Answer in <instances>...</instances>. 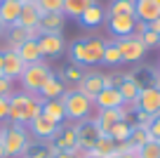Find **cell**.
<instances>
[{
	"label": "cell",
	"instance_id": "6da1fadb",
	"mask_svg": "<svg viewBox=\"0 0 160 158\" xmlns=\"http://www.w3.org/2000/svg\"><path fill=\"white\" fill-rule=\"evenodd\" d=\"M42 111V99L38 94H26V92H14L10 97V116L7 120L14 125H26L33 118H38Z\"/></svg>",
	"mask_w": 160,
	"mask_h": 158
},
{
	"label": "cell",
	"instance_id": "7a4b0ae2",
	"mask_svg": "<svg viewBox=\"0 0 160 158\" xmlns=\"http://www.w3.org/2000/svg\"><path fill=\"white\" fill-rule=\"evenodd\" d=\"M0 139H2V144H5V153L7 158H24L28 156L31 146H33V142H31V132L26 125H5V128L0 130Z\"/></svg>",
	"mask_w": 160,
	"mask_h": 158
},
{
	"label": "cell",
	"instance_id": "3957f363",
	"mask_svg": "<svg viewBox=\"0 0 160 158\" xmlns=\"http://www.w3.org/2000/svg\"><path fill=\"white\" fill-rule=\"evenodd\" d=\"M104 40L101 38H85V40H75L73 45L68 47V55H71V61L75 66H97L101 64V57H104Z\"/></svg>",
	"mask_w": 160,
	"mask_h": 158
},
{
	"label": "cell",
	"instance_id": "277c9868",
	"mask_svg": "<svg viewBox=\"0 0 160 158\" xmlns=\"http://www.w3.org/2000/svg\"><path fill=\"white\" fill-rule=\"evenodd\" d=\"M59 102H61V106H64L66 120H71V123H82V120H87L92 116V111H94L92 99H87L85 94L75 92V90H66L59 97Z\"/></svg>",
	"mask_w": 160,
	"mask_h": 158
},
{
	"label": "cell",
	"instance_id": "5b68a950",
	"mask_svg": "<svg viewBox=\"0 0 160 158\" xmlns=\"http://www.w3.org/2000/svg\"><path fill=\"white\" fill-rule=\"evenodd\" d=\"M54 76V71L50 69V64L47 61H38V64H28L24 69V73H21V90H24L26 94H38L40 90H42V85L47 83V80Z\"/></svg>",
	"mask_w": 160,
	"mask_h": 158
},
{
	"label": "cell",
	"instance_id": "8992f818",
	"mask_svg": "<svg viewBox=\"0 0 160 158\" xmlns=\"http://www.w3.org/2000/svg\"><path fill=\"white\" fill-rule=\"evenodd\" d=\"M115 45H118L120 55H122V61H127V64H137V61H141L146 57V52H148V50L144 47V43H141L139 38H134V35L115 38Z\"/></svg>",
	"mask_w": 160,
	"mask_h": 158
},
{
	"label": "cell",
	"instance_id": "52a82bcc",
	"mask_svg": "<svg viewBox=\"0 0 160 158\" xmlns=\"http://www.w3.org/2000/svg\"><path fill=\"white\" fill-rule=\"evenodd\" d=\"M71 90H75V92H80V94H85L87 99H92V102H94V97L104 90V78H101V71H94V69L85 71V73H82V78H80Z\"/></svg>",
	"mask_w": 160,
	"mask_h": 158
},
{
	"label": "cell",
	"instance_id": "ba28073f",
	"mask_svg": "<svg viewBox=\"0 0 160 158\" xmlns=\"http://www.w3.org/2000/svg\"><path fill=\"white\" fill-rule=\"evenodd\" d=\"M137 109L148 116H160V85H144L141 87Z\"/></svg>",
	"mask_w": 160,
	"mask_h": 158
},
{
	"label": "cell",
	"instance_id": "9c48e42d",
	"mask_svg": "<svg viewBox=\"0 0 160 158\" xmlns=\"http://www.w3.org/2000/svg\"><path fill=\"white\" fill-rule=\"evenodd\" d=\"M38 47H40L42 59L45 57H59L66 50V40H64L61 33H42L38 38Z\"/></svg>",
	"mask_w": 160,
	"mask_h": 158
},
{
	"label": "cell",
	"instance_id": "30bf717a",
	"mask_svg": "<svg viewBox=\"0 0 160 158\" xmlns=\"http://www.w3.org/2000/svg\"><path fill=\"white\" fill-rule=\"evenodd\" d=\"M40 19H42V12H40L38 3L35 0H21V14H19L17 26H21V29H38Z\"/></svg>",
	"mask_w": 160,
	"mask_h": 158
},
{
	"label": "cell",
	"instance_id": "8fae6325",
	"mask_svg": "<svg viewBox=\"0 0 160 158\" xmlns=\"http://www.w3.org/2000/svg\"><path fill=\"white\" fill-rule=\"evenodd\" d=\"M141 87H144V83H141L134 73H125L122 76V83L118 85L120 94H122V102L130 104V106H137V99H139Z\"/></svg>",
	"mask_w": 160,
	"mask_h": 158
},
{
	"label": "cell",
	"instance_id": "7c38bea8",
	"mask_svg": "<svg viewBox=\"0 0 160 158\" xmlns=\"http://www.w3.org/2000/svg\"><path fill=\"white\" fill-rule=\"evenodd\" d=\"M108 19V31L113 33V38H125V35H132L137 24L134 14H115V17H106Z\"/></svg>",
	"mask_w": 160,
	"mask_h": 158
},
{
	"label": "cell",
	"instance_id": "4fadbf2b",
	"mask_svg": "<svg viewBox=\"0 0 160 158\" xmlns=\"http://www.w3.org/2000/svg\"><path fill=\"white\" fill-rule=\"evenodd\" d=\"M26 64L21 61V57L17 55L14 50H5L2 52V76L10 80H19L21 73H24Z\"/></svg>",
	"mask_w": 160,
	"mask_h": 158
},
{
	"label": "cell",
	"instance_id": "5bb4252c",
	"mask_svg": "<svg viewBox=\"0 0 160 158\" xmlns=\"http://www.w3.org/2000/svg\"><path fill=\"white\" fill-rule=\"evenodd\" d=\"M75 132H78V146L87 149V151H92V146H94L97 137L101 134L99 128L94 125V120H92V118H87V120H82V123H78V125H75Z\"/></svg>",
	"mask_w": 160,
	"mask_h": 158
},
{
	"label": "cell",
	"instance_id": "9a60e30c",
	"mask_svg": "<svg viewBox=\"0 0 160 158\" xmlns=\"http://www.w3.org/2000/svg\"><path fill=\"white\" fill-rule=\"evenodd\" d=\"M94 109L97 111H101V109H120L122 106V94H120V90L118 87H104L99 94L94 97Z\"/></svg>",
	"mask_w": 160,
	"mask_h": 158
},
{
	"label": "cell",
	"instance_id": "2e32d148",
	"mask_svg": "<svg viewBox=\"0 0 160 158\" xmlns=\"http://www.w3.org/2000/svg\"><path fill=\"white\" fill-rule=\"evenodd\" d=\"M52 142H54L61 151H71L73 146H78V132H75V125H64V123L57 125Z\"/></svg>",
	"mask_w": 160,
	"mask_h": 158
},
{
	"label": "cell",
	"instance_id": "e0dca14e",
	"mask_svg": "<svg viewBox=\"0 0 160 158\" xmlns=\"http://www.w3.org/2000/svg\"><path fill=\"white\" fill-rule=\"evenodd\" d=\"M134 17L137 21H144V24L160 19V3L158 0H134Z\"/></svg>",
	"mask_w": 160,
	"mask_h": 158
},
{
	"label": "cell",
	"instance_id": "ac0fdd59",
	"mask_svg": "<svg viewBox=\"0 0 160 158\" xmlns=\"http://www.w3.org/2000/svg\"><path fill=\"white\" fill-rule=\"evenodd\" d=\"M54 130H57V125L50 123V120H47L42 113L28 123V132L33 134L35 139H40V142H52V137H54Z\"/></svg>",
	"mask_w": 160,
	"mask_h": 158
},
{
	"label": "cell",
	"instance_id": "d6986e66",
	"mask_svg": "<svg viewBox=\"0 0 160 158\" xmlns=\"http://www.w3.org/2000/svg\"><path fill=\"white\" fill-rule=\"evenodd\" d=\"M21 14V0H0V21L5 29L17 26Z\"/></svg>",
	"mask_w": 160,
	"mask_h": 158
},
{
	"label": "cell",
	"instance_id": "ffe728a7",
	"mask_svg": "<svg viewBox=\"0 0 160 158\" xmlns=\"http://www.w3.org/2000/svg\"><path fill=\"white\" fill-rule=\"evenodd\" d=\"M92 120H94V125L99 128L101 134H108V130L122 118H120V109H101V111H97V116Z\"/></svg>",
	"mask_w": 160,
	"mask_h": 158
},
{
	"label": "cell",
	"instance_id": "44dd1931",
	"mask_svg": "<svg viewBox=\"0 0 160 158\" xmlns=\"http://www.w3.org/2000/svg\"><path fill=\"white\" fill-rule=\"evenodd\" d=\"M106 19V10L99 5V3H94V5H90L82 14H80V24L85 26V29H97V26H101Z\"/></svg>",
	"mask_w": 160,
	"mask_h": 158
},
{
	"label": "cell",
	"instance_id": "7402d4cb",
	"mask_svg": "<svg viewBox=\"0 0 160 158\" xmlns=\"http://www.w3.org/2000/svg\"><path fill=\"white\" fill-rule=\"evenodd\" d=\"M14 52L21 57V61H24L26 66L42 61V55H40V47H38V40H24V43H21Z\"/></svg>",
	"mask_w": 160,
	"mask_h": 158
},
{
	"label": "cell",
	"instance_id": "603a6c76",
	"mask_svg": "<svg viewBox=\"0 0 160 158\" xmlns=\"http://www.w3.org/2000/svg\"><path fill=\"white\" fill-rule=\"evenodd\" d=\"M40 113L45 116L50 123H54V125H61L66 120L64 106H61L59 99H47V102H42V111H40Z\"/></svg>",
	"mask_w": 160,
	"mask_h": 158
},
{
	"label": "cell",
	"instance_id": "cb8c5ba5",
	"mask_svg": "<svg viewBox=\"0 0 160 158\" xmlns=\"http://www.w3.org/2000/svg\"><path fill=\"white\" fill-rule=\"evenodd\" d=\"M64 24H66L64 12H54V14H42L38 29L42 31V33H61V31H64Z\"/></svg>",
	"mask_w": 160,
	"mask_h": 158
},
{
	"label": "cell",
	"instance_id": "d4e9b609",
	"mask_svg": "<svg viewBox=\"0 0 160 158\" xmlns=\"http://www.w3.org/2000/svg\"><path fill=\"white\" fill-rule=\"evenodd\" d=\"M64 92H66L64 80H61V78H57V76H52V78L47 80L45 85H42V90L38 92V97L42 99V102H47V99H59Z\"/></svg>",
	"mask_w": 160,
	"mask_h": 158
},
{
	"label": "cell",
	"instance_id": "484cf974",
	"mask_svg": "<svg viewBox=\"0 0 160 158\" xmlns=\"http://www.w3.org/2000/svg\"><path fill=\"white\" fill-rule=\"evenodd\" d=\"M94 3L97 0H64L61 12H64V17H68V19H80V14L90 5H94Z\"/></svg>",
	"mask_w": 160,
	"mask_h": 158
},
{
	"label": "cell",
	"instance_id": "4316f807",
	"mask_svg": "<svg viewBox=\"0 0 160 158\" xmlns=\"http://www.w3.org/2000/svg\"><path fill=\"white\" fill-rule=\"evenodd\" d=\"M2 35H7V50H17L24 40H28V31L21 26H10V29H5Z\"/></svg>",
	"mask_w": 160,
	"mask_h": 158
},
{
	"label": "cell",
	"instance_id": "83f0119b",
	"mask_svg": "<svg viewBox=\"0 0 160 158\" xmlns=\"http://www.w3.org/2000/svg\"><path fill=\"white\" fill-rule=\"evenodd\" d=\"M92 153H97V156H101V158L113 156L115 153V142L108 137V134H99L97 142H94V146H92Z\"/></svg>",
	"mask_w": 160,
	"mask_h": 158
},
{
	"label": "cell",
	"instance_id": "f1b7e54d",
	"mask_svg": "<svg viewBox=\"0 0 160 158\" xmlns=\"http://www.w3.org/2000/svg\"><path fill=\"white\" fill-rule=\"evenodd\" d=\"M130 134H132V123H130V120H118V123L108 130V137L113 139L115 144L127 142V139H130Z\"/></svg>",
	"mask_w": 160,
	"mask_h": 158
},
{
	"label": "cell",
	"instance_id": "f546056e",
	"mask_svg": "<svg viewBox=\"0 0 160 158\" xmlns=\"http://www.w3.org/2000/svg\"><path fill=\"white\" fill-rule=\"evenodd\" d=\"M101 64L106 66H118L122 64V55H120L118 45H115V40H111V43L104 45V57H101Z\"/></svg>",
	"mask_w": 160,
	"mask_h": 158
},
{
	"label": "cell",
	"instance_id": "4dcf8cb0",
	"mask_svg": "<svg viewBox=\"0 0 160 158\" xmlns=\"http://www.w3.org/2000/svg\"><path fill=\"white\" fill-rule=\"evenodd\" d=\"M115 14H134V0H113L108 5L106 17H115Z\"/></svg>",
	"mask_w": 160,
	"mask_h": 158
},
{
	"label": "cell",
	"instance_id": "1f68e13d",
	"mask_svg": "<svg viewBox=\"0 0 160 158\" xmlns=\"http://www.w3.org/2000/svg\"><path fill=\"white\" fill-rule=\"evenodd\" d=\"M151 132H148V128H141V125H134L132 123V134H130V142L134 144V146H144L146 142H151Z\"/></svg>",
	"mask_w": 160,
	"mask_h": 158
},
{
	"label": "cell",
	"instance_id": "d6a6232c",
	"mask_svg": "<svg viewBox=\"0 0 160 158\" xmlns=\"http://www.w3.org/2000/svg\"><path fill=\"white\" fill-rule=\"evenodd\" d=\"M42 14H54V12H61L64 7V0H35Z\"/></svg>",
	"mask_w": 160,
	"mask_h": 158
},
{
	"label": "cell",
	"instance_id": "836d02e7",
	"mask_svg": "<svg viewBox=\"0 0 160 158\" xmlns=\"http://www.w3.org/2000/svg\"><path fill=\"white\" fill-rule=\"evenodd\" d=\"M139 158H160V146L155 144V139H151L144 146H139Z\"/></svg>",
	"mask_w": 160,
	"mask_h": 158
},
{
	"label": "cell",
	"instance_id": "e575fe53",
	"mask_svg": "<svg viewBox=\"0 0 160 158\" xmlns=\"http://www.w3.org/2000/svg\"><path fill=\"white\" fill-rule=\"evenodd\" d=\"M82 73H85V71L80 69V66H75V64H71V66H66L64 69V80H68V83H78L80 78H82Z\"/></svg>",
	"mask_w": 160,
	"mask_h": 158
},
{
	"label": "cell",
	"instance_id": "d590c367",
	"mask_svg": "<svg viewBox=\"0 0 160 158\" xmlns=\"http://www.w3.org/2000/svg\"><path fill=\"white\" fill-rule=\"evenodd\" d=\"M139 40L144 43V47H146V50H151V47H158V45H160V35H158V33H153V31H146V33L141 35Z\"/></svg>",
	"mask_w": 160,
	"mask_h": 158
},
{
	"label": "cell",
	"instance_id": "8d00e7d4",
	"mask_svg": "<svg viewBox=\"0 0 160 158\" xmlns=\"http://www.w3.org/2000/svg\"><path fill=\"white\" fill-rule=\"evenodd\" d=\"M14 94V80L0 76V97H12Z\"/></svg>",
	"mask_w": 160,
	"mask_h": 158
},
{
	"label": "cell",
	"instance_id": "74e56055",
	"mask_svg": "<svg viewBox=\"0 0 160 158\" xmlns=\"http://www.w3.org/2000/svg\"><path fill=\"white\" fill-rule=\"evenodd\" d=\"M10 116V97H0V123Z\"/></svg>",
	"mask_w": 160,
	"mask_h": 158
},
{
	"label": "cell",
	"instance_id": "f35d334b",
	"mask_svg": "<svg viewBox=\"0 0 160 158\" xmlns=\"http://www.w3.org/2000/svg\"><path fill=\"white\" fill-rule=\"evenodd\" d=\"M148 132H151L153 139H160V116H153V120L148 125Z\"/></svg>",
	"mask_w": 160,
	"mask_h": 158
},
{
	"label": "cell",
	"instance_id": "ab89813d",
	"mask_svg": "<svg viewBox=\"0 0 160 158\" xmlns=\"http://www.w3.org/2000/svg\"><path fill=\"white\" fill-rule=\"evenodd\" d=\"M28 158H47V153H45V146H31V151H28Z\"/></svg>",
	"mask_w": 160,
	"mask_h": 158
},
{
	"label": "cell",
	"instance_id": "60d3db41",
	"mask_svg": "<svg viewBox=\"0 0 160 158\" xmlns=\"http://www.w3.org/2000/svg\"><path fill=\"white\" fill-rule=\"evenodd\" d=\"M148 31H153V33H158V35H160V19L151 21V24H148Z\"/></svg>",
	"mask_w": 160,
	"mask_h": 158
},
{
	"label": "cell",
	"instance_id": "b9f144b4",
	"mask_svg": "<svg viewBox=\"0 0 160 158\" xmlns=\"http://www.w3.org/2000/svg\"><path fill=\"white\" fill-rule=\"evenodd\" d=\"M57 158H73V153H71V151H59Z\"/></svg>",
	"mask_w": 160,
	"mask_h": 158
},
{
	"label": "cell",
	"instance_id": "7bdbcfd3",
	"mask_svg": "<svg viewBox=\"0 0 160 158\" xmlns=\"http://www.w3.org/2000/svg\"><path fill=\"white\" fill-rule=\"evenodd\" d=\"M0 158H7V153H5V144H2V139H0Z\"/></svg>",
	"mask_w": 160,
	"mask_h": 158
},
{
	"label": "cell",
	"instance_id": "ee69618b",
	"mask_svg": "<svg viewBox=\"0 0 160 158\" xmlns=\"http://www.w3.org/2000/svg\"><path fill=\"white\" fill-rule=\"evenodd\" d=\"M0 76H2V50H0Z\"/></svg>",
	"mask_w": 160,
	"mask_h": 158
},
{
	"label": "cell",
	"instance_id": "f6af8a7d",
	"mask_svg": "<svg viewBox=\"0 0 160 158\" xmlns=\"http://www.w3.org/2000/svg\"><path fill=\"white\" fill-rule=\"evenodd\" d=\"M87 158H101V156H97V153H92V151H90V153H87Z\"/></svg>",
	"mask_w": 160,
	"mask_h": 158
},
{
	"label": "cell",
	"instance_id": "bcb514c9",
	"mask_svg": "<svg viewBox=\"0 0 160 158\" xmlns=\"http://www.w3.org/2000/svg\"><path fill=\"white\" fill-rule=\"evenodd\" d=\"M2 33H5V26H2V21H0V35H2Z\"/></svg>",
	"mask_w": 160,
	"mask_h": 158
},
{
	"label": "cell",
	"instance_id": "7dc6e473",
	"mask_svg": "<svg viewBox=\"0 0 160 158\" xmlns=\"http://www.w3.org/2000/svg\"><path fill=\"white\" fill-rule=\"evenodd\" d=\"M155 144H158V146H160V139H155Z\"/></svg>",
	"mask_w": 160,
	"mask_h": 158
},
{
	"label": "cell",
	"instance_id": "c3c4849f",
	"mask_svg": "<svg viewBox=\"0 0 160 158\" xmlns=\"http://www.w3.org/2000/svg\"><path fill=\"white\" fill-rule=\"evenodd\" d=\"M0 130H2V125H0Z\"/></svg>",
	"mask_w": 160,
	"mask_h": 158
},
{
	"label": "cell",
	"instance_id": "681fc988",
	"mask_svg": "<svg viewBox=\"0 0 160 158\" xmlns=\"http://www.w3.org/2000/svg\"><path fill=\"white\" fill-rule=\"evenodd\" d=\"M24 158H28V156H24Z\"/></svg>",
	"mask_w": 160,
	"mask_h": 158
},
{
	"label": "cell",
	"instance_id": "f907efd6",
	"mask_svg": "<svg viewBox=\"0 0 160 158\" xmlns=\"http://www.w3.org/2000/svg\"><path fill=\"white\" fill-rule=\"evenodd\" d=\"M158 76H160V71H158Z\"/></svg>",
	"mask_w": 160,
	"mask_h": 158
},
{
	"label": "cell",
	"instance_id": "816d5d0a",
	"mask_svg": "<svg viewBox=\"0 0 160 158\" xmlns=\"http://www.w3.org/2000/svg\"><path fill=\"white\" fill-rule=\"evenodd\" d=\"M158 3H160V0H158Z\"/></svg>",
	"mask_w": 160,
	"mask_h": 158
}]
</instances>
